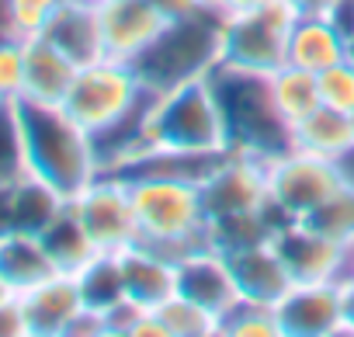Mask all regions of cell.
Returning a JSON list of instances; mask_svg holds the SVG:
<instances>
[{
    "label": "cell",
    "instance_id": "6da1fadb",
    "mask_svg": "<svg viewBox=\"0 0 354 337\" xmlns=\"http://www.w3.org/2000/svg\"><path fill=\"white\" fill-rule=\"evenodd\" d=\"M146 149L185 153V156H223L233 149L212 73L192 77L149 98L142 125H139L136 153H146Z\"/></svg>",
    "mask_w": 354,
    "mask_h": 337
},
{
    "label": "cell",
    "instance_id": "7a4b0ae2",
    "mask_svg": "<svg viewBox=\"0 0 354 337\" xmlns=\"http://www.w3.org/2000/svg\"><path fill=\"white\" fill-rule=\"evenodd\" d=\"M122 178L129 181L139 244H146L174 261L209 244L205 240L209 216H205L198 178L170 174V171H132Z\"/></svg>",
    "mask_w": 354,
    "mask_h": 337
},
{
    "label": "cell",
    "instance_id": "3957f363",
    "mask_svg": "<svg viewBox=\"0 0 354 337\" xmlns=\"http://www.w3.org/2000/svg\"><path fill=\"white\" fill-rule=\"evenodd\" d=\"M18 115L28 149V171L59 199L70 202L104 171L94 136L84 125H77L63 111V104L18 101Z\"/></svg>",
    "mask_w": 354,
    "mask_h": 337
},
{
    "label": "cell",
    "instance_id": "277c9868",
    "mask_svg": "<svg viewBox=\"0 0 354 337\" xmlns=\"http://www.w3.org/2000/svg\"><path fill=\"white\" fill-rule=\"evenodd\" d=\"M149 98L153 94L146 91L132 63H118L104 56L77 70L73 87L63 101V111L77 125H84L94 136V143H104L115 132L136 125Z\"/></svg>",
    "mask_w": 354,
    "mask_h": 337
},
{
    "label": "cell",
    "instance_id": "5b68a950",
    "mask_svg": "<svg viewBox=\"0 0 354 337\" xmlns=\"http://www.w3.org/2000/svg\"><path fill=\"white\" fill-rule=\"evenodd\" d=\"M212 84H216L223 115H226L233 149H243V153H254L264 160L292 149V129L285 125V118L278 115V108L271 101L268 77L216 66Z\"/></svg>",
    "mask_w": 354,
    "mask_h": 337
},
{
    "label": "cell",
    "instance_id": "8992f818",
    "mask_svg": "<svg viewBox=\"0 0 354 337\" xmlns=\"http://www.w3.org/2000/svg\"><path fill=\"white\" fill-rule=\"evenodd\" d=\"M219 25L223 18L216 11H205L185 21H170L167 32L132 63L146 91L160 94L192 77L212 73L219 63Z\"/></svg>",
    "mask_w": 354,
    "mask_h": 337
},
{
    "label": "cell",
    "instance_id": "52a82bcc",
    "mask_svg": "<svg viewBox=\"0 0 354 337\" xmlns=\"http://www.w3.org/2000/svg\"><path fill=\"white\" fill-rule=\"evenodd\" d=\"M295 15L281 4H268L257 11L230 15L219 25V63L226 70L268 77L288 63V35Z\"/></svg>",
    "mask_w": 354,
    "mask_h": 337
},
{
    "label": "cell",
    "instance_id": "ba28073f",
    "mask_svg": "<svg viewBox=\"0 0 354 337\" xmlns=\"http://www.w3.org/2000/svg\"><path fill=\"white\" fill-rule=\"evenodd\" d=\"M344 185H347V174H344L340 160H330V156H319L299 146L268 160L271 209L281 219H306Z\"/></svg>",
    "mask_w": 354,
    "mask_h": 337
},
{
    "label": "cell",
    "instance_id": "9c48e42d",
    "mask_svg": "<svg viewBox=\"0 0 354 337\" xmlns=\"http://www.w3.org/2000/svg\"><path fill=\"white\" fill-rule=\"evenodd\" d=\"M70 209L97 254H118L139 244L136 209H132L129 181L122 174L101 171L80 195L70 199Z\"/></svg>",
    "mask_w": 354,
    "mask_h": 337
},
{
    "label": "cell",
    "instance_id": "30bf717a",
    "mask_svg": "<svg viewBox=\"0 0 354 337\" xmlns=\"http://www.w3.org/2000/svg\"><path fill=\"white\" fill-rule=\"evenodd\" d=\"M202 202L205 216H233V212H254V209H271V192H268V160L230 149L223 153L209 174L202 178Z\"/></svg>",
    "mask_w": 354,
    "mask_h": 337
},
{
    "label": "cell",
    "instance_id": "8fae6325",
    "mask_svg": "<svg viewBox=\"0 0 354 337\" xmlns=\"http://www.w3.org/2000/svg\"><path fill=\"white\" fill-rule=\"evenodd\" d=\"M274 251L285 261L292 282H340L347 264V244H337L299 219H281L274 233Z\"/></svg>",
    "mask_w": 354,
    "mask_h": 337
},
{
    "label": "cell",
    "instance_id": "7c38bea8",
    "mask_svg": "<svg viewBox=\"0 0 354 337\" xmlns=\"http://www.w3.org/2000/svg\"><path fill=\"white\" fill-rule=\"evenodd\" d=\"M101 11V42L104 56L118 63H136L170 25L149 0H108L97 4Z\"/></svg>",
    "mask_w": 354,
    "mask_h": 337
},
{
    "label": "cell",
    "instance_id": "4fadbf2b",
    "mask_svg": "<svg viewBox=\"0 0 354 337\" xmlns=\"http://www.w3.org/2000/svg\"><path fill=\"white\" fill-rule=\"evenodd\" d=\"M281 337L340 334V282H299L274 302Z\"/></svg>",
    "mask_w": 354,
    "mask_h": 337
},
{
    "label": "cell",
    "instance_id": "5bb4252c",
    "mask_svg": "<svg viewBox=\"0 0 354 337\" xmlns=\"http://www.w3.org/2000/svg\"><path fill=\"white\" fill-rule=\"evenodd\" d=\"M177 292L198 306H205L216 316H223L240 299V285L233 278L230 257L209 244L177 257Z\"/></svg>",
    "mask_w": 354,
    "mask_h": 337
},
{
    "label": "cell",
    "instance_id": "9a60e30c",
    "mask_svg": "<svg viewBox=\"0 0 354 337\" xmlns=\"http://www.w3.org/2000/svg\"><path fill=\"white\" fill-rule=\"evenodd\" d=\"M21 309L28 320V337H70L87 302H84L77 275L59 271L49 282L28 289L21 295Z\"/></svg>",
    "mask_w": 354,
    "mask_h": 337
},
{
    "label": "cell",
    "instance_id": "2e32d148",
    "mask_svg": "<svg viewBox=\"0 0 354 337\" xmlns=\"http://www.w3.org/2000/svg\"><path fill=\"white\" fill-rule=\"evenodd\" d=\"M59 275L53 254L42 244V233L25 226H4L0 230V282L8 292L25 295L28 289L49 282Z\"/></svg>",
    "mask_w": 354,
    "mask_h": 337
},
{
    "label": "cell",
    "instance_id": "e0dca14e",
    "mask_svg": "<svg viewBox=\"0 0 354 337\" xmlns=\"http://www.w3.org/2000/svg\"><path fill=\"white\" fill-rule=\"evenodd\" d=\"M118 264H122L125 299H132L142 309H156L177 292V261L146 244L118 251Z\"/></svg>",
    "mask_w": 354,
    "mask_h": 337
},
{
    "label": "cell",
    "instance_id": "ac0fdd59",
    "mask_svg": "<svg viewBox=\"0 0 354 337\" xmlns=\"http://www.w3.org/2000/svg\"><path fill=\"white\" fill-rule=\"evenodd\" d=\"M77 63L53 46L49 39L35 35L25 39V87H21V101H35V104H63L73 77H77Z\"/></svg>",
    "mask_w": 354,
    "mask_h": 337
},
{
    "label": "cell",
    "instance_id": "d6986e66",
    "mask_svg": "<svg viewBox=\"0 0 354 337\" xmlns=\"http://www.w3.org/2000/svg\"><path fill=\"white\" fill-rule=\"evenodd\" d=\"M42 39L59 46L77 66L104 60L101 11H97V4H91V0H66V4L56 11V18L46 25Z\"/></svg>",
    "mask_w": 354,
    "mask_h": 337
},
{
    "label": "cell",
    "instance_id": "ffe728a7",
    "mask_svg": "<svg viewBox=\"0 0 354 337\" xmlns=\"http://www.w3.org/2000/svg\"><path fill=\"white\" fill-rule=\"evenodd\" d=\"M226 257H230V268H233V278H236L243 299H257V302H271L274 306L295 285L288 268H285V261L274 251V240L247 247V251H236V254H226Z\"/></svg>",
    "mask_w": 354,
    "mask_h": 337
},
{
    "label": "cell",
    "instance_id": "44dd1931",
    "mask_svg": "<svg viewBox=\"0 0 354 337\" xmlns=\"http://www.w3.org/2000/svg\"><path fill=\"white\" fill-rule=\"evenodd\" d=\"M347 60V35L333 18H295L288 35V63L319 73Z\"/></svg>",
    "mask_w": 354,
    "mask_h": 337
},
{
    "label": "cell",
    "instance_id": "7402d4cb",
    "mask_svg": "<svg viewBox=\"0 0 354 337\" xmlns=\"http://www.w3.org/2000/svg\"><path fill=\"white\" fill-rule=\"evenodd\" d=\"M292 146L330 156V160H344L354 153V118L347 111L319 104L309 118H302L292 129Z\"/></svg>",
    "mask_w": 354,
    "mask_h": 337
},
{
    "label": "cell",
    "instance_id": "603a6c76",
    "mask_svg": "<svg viewBox=\"0 0 354 337\" xmlns=\"http://www.w3.org/2000/svg\"><path fill=\"white\" fill-rule=\"evenodd\" d=\"M281 226V216L274 209H254V212H233V216H219L209 219V247H216L219 254H236L257 244H271L274 233Z\"/></svg>",
    "mask_w": 354,
    "mask_h": 337
},
{
    "label": "cell",
    "instance_id": "cb8c5ba5",
    "mask_svg": "<svg viewBox=\"0 0 354 337\" xmlns=\"http://www.w3.org/2000/svg\"><path fill=\"white\" fill-rule=\"evenodd\" d=\"M268 91H271V101H274V108H278V115L285 118L288 129H295L302 118H309L323 104L316 73H309L302 66H292V63L268 73Z\"/></svg>",
    "mask_w": 354,
    "mask_h": 337
},
{
    "label": "cell",
    "instance_id": "d4e9b609",
    "mask_svg": "<svg viewBox=\"0 0 354 337\" xmlns=\"http://www.w3.org/2000/svg\"><path fill=\"white\" fill-rule=\"evenodd\" d=\"M39 233H42V244H46V251L53 254L56 268L66 271V275L84 271V268L97 257V251H94V244L87 240L84 226L77 223L70 202H66V206H63V209H59L42 230H39Z\"/></svg>",
    "mask_w": 354,
    "mask_h": 337
},
{
    "label": "cell",
    "instance_id": "484cf974",
    "mask_svg": "<svg viewBox=\"0 0 354 337\" xmlns=\"http://www.w3.org/2000/svg\"><path fill=\"white\" fill-rule=\"evenodd\" d=\"M28 178L32 171H28V149H25L18 101H0V192H15Z\"/></svg>",
    "mask_w": 354,
    "mask_h": 337
},
{
    "label": "cell",
    "instance_id": "4316f807",
    "mask_svg": "<svg viewBox=\"0 0 354 337\" xmlns=\"http://www.w3.org/2000/svg\"><path fill=\"white\" fill-rule=\"evenodd\" d=\"M77 282H80L87 309H94V313H104V309H111L115 302L125 299L118 254H97L84 271H77Z\"/></svg>",
    "mask_w": 354,
    "mask_h": 337
},
{
    "label": "cell",
    "instance_id": "83f0119b",
    "mask_svg": "<svg viewBox=\"0 0 354 337\" xmlns=\"http://www.w3.org/2000/svg\"><path fill=\"white\" fill-rule=\"evenodd\" d=\"M153 313L160 316L167 337H219V316L209 313L205 306L185 299L181 292H174Z\"/></svg>",
    "mask_w": 354,
    "mask_h": 337
},
{
    "label": "cell",
    "instance_id": "f1b7e54d",
    "mask_svg": "<svg viewBox=\"0 0 354 337\" xmlns=\"http://www.w3.org/2000/svg\"><path fill=\"white\" fill-rule=\"evenodd\" d=\"M219 337H281V323L271 302L236 299L219 316Z\"/></svg>",
    "mask_w": 354,
    "mask_h": 337
},
{
    "label": "cell",
    "instance_id": "f546056e",
    "mask_svg": "<svg viewBox=\"0 0 354 337\" xmlns=\"http://www.w3.org/2000/svg\"><path fill=\"white\" fill-rule=\"evenodd\" d=\"M306 226H313L316 233L337 240V244H354V185L347 181L337 195H330L319 209H313L306 219H299Z\"/></svg>",
    "mask_w": 354,
    "mask_h": 337
},
{
    "label": "cell",
    "instance_id": "4dcf8cb0",
    "mask_svg": "<svg viewBox=\"0 0 354 337\" xmlns=\"http://www.w3.org/2000/svg\"><path fill=\"white\" fill-rule=\"evenodd\" d=\"M316 84H319V101L326 108L354 115V63L351 60H340V63L319 70Z\"/></svg>",
    "mask_w": 354,
    "mask_h": 337
},
{
    "label": "cell",
    "instance_id": "1f68e13d",
    "mask_svg": "<svg viewBox=\"0 0 354 337\" xmlns=\"http://www.w3.org/2000/svg\"><path fill=\"white\" fill-rule=\"evenodd\" d=\"M66 0H8L11 8V25L18 39H35L46 32V25L56 18V11Z\"/></svg>",
    "mask_w": 354,
    "mask_h": 337
},
{
    "label": "cell",
    "instance_id": "d6a6232c",
    "mask_svg": "<svg viewBox=\"0 0 354 337\" xmlns=\"http://www.w3.org/2000/svg\"><path fill=\"white\" fill-rule=\"evenodd\" d=\"M25 87V39L0 42V101H21Z\"/></svg>",
    "mask_w": 354,
    "mask_h": 337
},
{
    "label": "cell",
    "instance_id": "836d02e7",
    "mask_svg": "<svg viewBox=\"0 0 354 337\" xmlns=\"http://www.w3.org/2000/svg\"><path fill=\"white\" fill-rule=\"evenodd\" d=\"M0 337H28V320L21 309V295L0 299Z\"/></svg>",
    "mask_w": 354,
    "mask_h": 337
},
{
    "label": "cell",
    "instance_id": "e575fe53",
    "mask_svg": "<svg viewBox=\"0 0 354 337\" xmlns=\"http://www.w3.org/2000/svg\"><path fill=\"white\" fill-rule=\"evenodd\" d=\"M149 4H153L160 15H167L170 21H185V18H195V15L212 11L209 0H149Z\"/></svg>",
    "mask_w": 354,
    "mask_h": 337
},
{
    "label": "cell",
    "instance_id": "d590c367",
    "mask_svg": "<svg viewBox=\"0 0 354 337\" xmlns=\"http://www.w3.org/2000/svg\"><path fill=\"white\" fill-rule=\"evenodd\" d=\"M295 18H333L344 0H281Z\"/></svg>",
    "mask_w": 354,
    "mask_h": 337
},
{
    "label": "cell",
    "instance_id": "8d00e7d4",
    "mask_svg": "<svg viewBox=\"0 0 354 337\" xmlns=\"http://www.w3.org/2000/svg\"><path fill=\"white\" fill-rule=\"evenodd\" d=\"M268 4H278V0H209V8H212L219 18L243 15V11H257V8H268Z\"/></svg>",
    "mask_w": 354,
    "mask_h": 337
},
{
    "label": "cell",
    "instance_id": "74e56055",
    "mask_svg": "<svg viewBox=\"0 0 354 337\" xmlns=\"http://www.w3.org/2000/svg\"><path fill=\"white\" fill-rule=\"evenodd\" d=\"M340 334H354V282H340Z\"/></svg>",
    "mask_w": 354,
    "mask_h": 337
},
{
    "label": "cell",
    "instance_id": "f35d334b",
    "mask_svg": "<svg viewBox=\"0 0 354 337\" xmlns=\"http://www.w3.org/2000/svg\"><path fill=\"white\" fill-rule=\"evenodd\" d=\"M4 39H18V35H15V25H11L8 0H0V42H4Z\"/></svg>",
    "mask_w": 354,
    "mask_h": 337
},
{
    "label": "cell",
    "instance_id": "ab89813d",
    "mask_svg": "<svg viewBox=\"0 0 354 337\" xmlns=\"http://www.w3.org/2000/svg\"><path fill=\"white\" fill-rule=\"evenodd\" d=\"M344 278H351L354 282V244H351V251H347V264H344ZM340 278V282H344Z\"/></svg>",
    "mask_w": 354,
    "mask_h": 337
},
{
    "label": "cell",
    "instance_id": "60d3db41",
    "mask_svg": "<svg viewBox=\"0 0 354 337\" xmlns=\"http://www.w3.org/2000/svg\"><path fill=\"white\" fill-rule=\"evenodd\" d=\"M340 163H344V174H347V181L354 185V153H351V156H344Z\"/></svg>",
    "mask_w": 354,
    "mask_h": 337
},
{
    "label": "cell",
    "instance_id": "b9f144b4",
    "mask_svg": "<svg viewBox=\"0 0 354 337\" xmlns=\"http://www.w3.org/2000/svg\"><path fill=\"white\" fill-rule=\"evenodd\" d=\"M347 60H351V63H354V35H351V39H347Z\"/></svg>",
    "mask_w": 354,
    "mask_h": 337
},
{
    "label": "cell",
    "instance_id": "7bdbcfd3",
    "mask_svg": "<svg viewBox=\"0 0 354 337\" xmlns=\"http://www.w3.org/2000/svg\"><path fill=\"white\" fill-rule=\"evenodd\" d=\"M4 295H15V292H8V289H4V282H0V299H4Z\"/></svg>",
    "mask_w": 354,
    "mask_h": 337
},
{
    "label": "cell",
    "instance_id": "ee69618b",
    "mask_svg": "<svg viewBox=\"0 0 354 337\" xmlns=\"http://www.w3.org/2000/svg\"><path fill=\"white\" fill-rule=\"evenodd\" d=\"M91 4H108V0H91Z\"/></svg>",
    "mask_w": 354,
    "mask_h": 337
},
{
    "label": "cell",
    "instance_id": "f6af8a7d",
    "mask_svg": "<svg viewBox=\"0 0 354 337\" xmlns=\"http://www.w3.org/2000/svg\"><path fill=\"white\" fill-rule=\"evenodd\" d=\"M351 118H354V115H351Z\"/></svg>",
    "mask_w": 354,
    "mask_h": 337
}]
</instances>
